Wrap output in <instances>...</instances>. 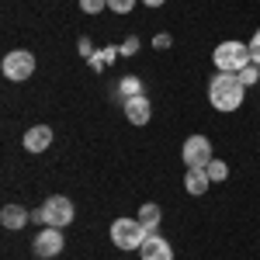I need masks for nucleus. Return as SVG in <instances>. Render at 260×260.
<instances>
[{
    "label": "nucleus",
    "instance_id": "1",
    "mask_svg": "<svg viewBox=\"0 0 260 260\" xmlns=\"http://www.w3.org/2000/svg\"><path fill=\"white\" fill-rule=\"evenodd\" d=\"M243 98H246V87H243L240 73H219L208 83V101L215 111H236Z\"/></svg>",
    "mask_w": 260,
    "mask_h": 260
},
{
    "label": "nucleus",
    "instance_id": "2",
    "mask_svg": "<svg viewBox=\"0 0 260 260\" xmlns=\"http://www.w3.org/2000/svg\"><path fill=\"white\" fill-rule=\"evenodd\" d=\"M212 62L219 73H240L243 66L253 62V56H250V45H243V42H222L212 49Z\"/></svg>",
    "mask_w": 260,
    "mask_h": 260
},
{
    "label": "nucleus",
    "instance_id": "3",
    "mask_svg": "<svg viewBox=\"0 0 260 260\" xmlns=\"http://www.w3.org/2000/svg\"><path fill=\"white\" fill-rule=\"evenodd\" d=\"M73 201L62 198V194H52V198L42 205L39 212H35V219L42 222V225H56V229H62V225H70L73 222Z\"/></svg>",
    "mask_w": 260,
    "mask_h": 260
},
{
    "label": "nucleus",
    "instance_id": "4",
    "mask_svg": "<svg viewBox=\"0 0 260 260\" xmlns=\"http://www.w3.org/2000/svg\"><path fill=\"white\" fill-rule=\"evenodd\" d=\"M142 240H146V229H142L139 219H115L111 222V243L118 246V250H139Z\"/></svg>",
    "mask_w": 260,
    "mask_h": 260
},
{
    "label": "nucleus",
    "instance_id": "5",
    "mask_svg": "<svg viewBox=\"0 0 260 260\" xmlns=\"http://www.w3.org/2000/svg\"><path fill=\"white\" fill-rule=\"evenodd\" d=\"M31 73H35V56L28 49H14V52L4 56V77L7 80L21 83V80H28Z\"/></svg>",
    "mask_w": 260,
    "mask_h": 260
},
{
    "label": "nucleus",
    "instance_id": "6",
    "mask_svg": "<svg viewBox=\"0 0 260 260\" xmlns=\"http://www.w3.org/2000/svg\"><path fill=\"white\" fill-rule=\"evenodd\" d=\"M180 156H184V163H187V170H205L208 163L215 160V156H212V142L205 139V136H191V139L184 142Z\"/></svg>",
    "mask_w": 260,
    "mask_h": 260
},
{
    "label": "nucleus",
    "instance_id": "7",
    "mask_svg": "<svg viewBox=\"0 0 260 260\" xmlns=\"http://www.w3.org/2000/svg\"><path fill=\"white\" fill-rule=\"evenodd\" d=\"M62 233L56 229V225H42V233L35 236V257L49 260V257H59L62 253Z\"/></svg>",
    "mask_w": 260,
    "mask_h": 260
},
{
    "label": "nucleus",
    "instance_id": "8",
    "mask_svg": "<svg viewBox=\"0 0 260 260\" xmlns=\"http://www.w3.org/2000/svg\"><path fill=\"white\" fill-rule=\"evenodd\" d=\"M139 257L142 260H174V250H170V243L163 240L160 233H146V240L139 246Z\"/></svg>",
    "mask_w": 260,
    "mask_h": 260
},
{
    "label": "nucleus",
    "instance_id": "9",
    "mask_svg": "<svg viewBox=\"0 0 260 260\" xmlns=\"http://www.w3.org/2000/svg\"><path fill=\"white\" fill-rule=\"evenodd\" d=\"M49 142H52V128H49V125H31V128L24 132V149H28V153L49 149Z\"/></svg>",
    "mask_w": 260,
    "mask_h": 260
},
{
    "label": "nucleus",
    "instance_id": "10",
    "mask_svg": "<svg viewBox=\"0 0 260 260\" xmlns=\"http://www.w3.org/2000/svg\"><path fill=\"white\" fill-rule=\"evenodd\" d=\"M149 115H153V108H149V101L142 98V94H136V98L125 101V118L132 121V125H146Z\"/></svg>",
    "mask_w": 260,
    "mask_h": 260
},
{
    "label": "nucleus",
    "instance_id": "11",
    "mask_svg": "<svg viewBox=\"0 0 260 260\" xmlns=\"http://www.w3.org/2000/svg\"><path fill=\"white\" fill-rule=\"evenodd\" d=\"M31 219L21 205H4L0 208V222H4V229H24V222Z\"/></svg>",
    "mask_w": 260,
    "mask_h": 260
},
{
    "label": "nucleus",
    "instance_id": "12",
    "mask_svg": "<svg viewBox=\"0 0 260 260\" xmlns=\"http://www.w3.org/2000/svg\"><path fill=\"white\" fill-rule=\"evenodd\" d=\"M184 187H187V194L198 198V194H205V191L212 187V180H208L205 170H187V174H184Z\"/></svg>",
    "mask_w": 260,
    "mask_h": 260
},
{
    "label": "nucleus",
    "instance_id": "13",
    "mask_svg": "<svg viewBox=\"0 0 260 260\" xmlns=\"http://www.w3.org/2000/svg\"><path fill=\"white\" fill-rule=\"evenodd\" d=\"M136 219L142 222V229L146 233H156V225H160V219H163V212H160V205H153V201H146L139 208V215Z\"/></svg>",
    "mask_w": 260,
    "mask_h": 260
},
{
    "label": "nucleus",
    "instance_id": "14",
    "mask_svg": "<svg viewBox=\"0 0 260 260\" xmlns=\"http://www.w3.org/2000/svg\"><path fill=\"white\" fill-rule=\"evenodd\" d=\"M205 174H208V180H212V184H219V180L229 177V167H225L222 160H212L208 167H205Z\"/></svg>",
    "mask_w": 260,
    "mask_h": 260
},
{
    "label": "nucleus",
    "instance_id": "15",
    "mask_svg": "<svg viewBox=\"0 0 260 260\" xmlns=\"http://www.w3.org/2000/svg\"><path fill=\"white\" fill-rule=\"evenodd\" d=\"M240 80H243V87H253V83L260 80V70H257V62L243 66V70H240Z\"/></svg>",
    "mask_w": 260,
    "mask_h": 260
},
{
    "label": "nucleus",
    "instance_id": "16",
    "mask_svg": "<svg viewBox=\"0 0 260 260\" xmlns=\"http://www.w3.org/2000/svg\"><path fill=\"white\" fill-rule=\"evenodd\" d=\"M136 94H142L139 80H136V77H125V80H121V98L128 101V98H136Z\"/></svg>",
    "mask_w": 260,
    "mask_h": 260
},
{
    "label": "nucleus",
    "instance_id": "17",
    "mask_svg": "<svg viewBox=\"0 0 260 260\" xmlns=\"http://www.w3.org/2000/svg\"><path fill=\"white\" fill-rule=\"evenodd\" d=\"M104 7H108V0H80L83 14H98V11H104Z\"/></svg>",
    "mask_w": 260,
    "mask_h": 260
},
{
    "label": "nucleus",
    "instance_id": "18",
    "mask_svg": "<svg viewBox=\"0 0 260 260\" xmlns=\"http://www.w3.org/2000/svg\"><path fill=\"white\" fill-rule=\"evenodd\" d=\"M108 7H111L115 14H128V11L136 7V0H108Z\"/></svg>",
    "mask_w": 260,
    "mask_h": 260
},
{
    "label": "nucleus",
    "instance_id": "19",
    "mask_svg": "<svg viewBox=\"0 0 260 260\" xmlns=\"http://www.w3.org/2000/svg\"><path fill=\"white\" fill-rule=\"evenodd\" d=\"M246 45H250V56H253V62L260 66V28H257V35H253V39L246 42Z\"/></svg>",
    "mask_w": 260,
    "mask_h": 260
},
{
    "label": "nucleus",
    "instance_id": "20",
    "mask_svg": "<svg viewBox=\"0 0 260 260\" xmlns=\"http://www.w3.org/2000/svg\"><path fill=\"white\" fill-rule=\"evenodd\" d=\"M170 35H167V31H160V35H156V39H153V45H156V49H170Z\"/></svg>",
    "mask_w": 260,
    "mask_h": 260
},
{
    "label": "nucleus",
    "instance_id": "21",
    "mask_svg": "<svg viewBox=\"0 0 260 260\" xmlns=\"http://www.w3.org/2000/svg\"><path fill=\"white\" fill-rule=\"evenodd\" d=\"M136 49H139V39H136V35H132V39H125V45H121V52H125V56H132Z\"/></svg>",
    "mask_w": 260,
    "mask_h": 260
},
{
    "label": "nucleus",
    "instance_id": "22",
    "mask_svg": "<svg viewBox=\"0 0 260 260\" xmlns=\"http://www.w3.org/2000/svg\"><path fill=\"white\" fill-rule=\"evenodd\" d=\"M142 4H149V7H163L167 0H142Z\"/></svg>",
    "mask_w": 260,
    "mask_h": 260
}]
</instances>
